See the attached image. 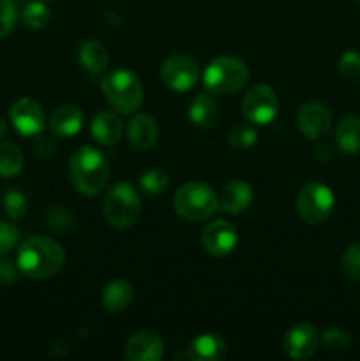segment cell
Returning <instances> with one entry per match:
<instances>
[{
	"label": "cell",
	"mask_w": 360,
	"mask_h": 361,
	"mask_svg": "<svg viewBox=\"0 0 360 361\" xmlns=\"http://www.w3.org/2000/svg\"><path fill=\"white\" fill-rule=\"evenodd\" d=\"M66 263V252L56 240L32 236L18 249V268L28 279H49L59 274Z\"/></svg>",
	"instance_id": "1"
},
{
	"label": "cell",
	"mask_w": 360,
	"mask_h": 361,
	"mask_svg": "<svg viewBox=\"0 0 360 361\" xmlns=\"http://www.w3.org/2000/svg\"><path fill=\"white\" fill-rule=\"evenodd\" d=\"M253 203V187L244 180H232L226 183L219 196V208L228 215L244 214Z\"/></svg>",
	"instance_id": "15"
},
{
	"label": "cell",
	"mask_w": 360,
	"mask_h": 361,
	"mask_svg": "<svg viewBox=\"0 0 360 361\" xmlns=\"http://www.w3.org/2000/svg\"><path fill=\"white\" fill-rule=\"evenodd\" d=\"M339 73L352 83L360 81V53L353 51V49L346 51L339 60Z\"/></svg>",
	"instance_id": "30"
},
{
	"label": "cell",
	"mask_w": 360,
	"mask_h": 361,
	"mask_svg": "<svg viewBox=\"0 0 360 361\" xmlns=\"http://www.w3.org/2000/svg\"><path fill=\"white\" fill-rule=\"evenodd\" d=\"M173 207L179 217L187 222H203L219 210V197L212 187L201 182H189L176 190Z\"/></svg>",
	"instance_id": "4"
},
{
	"label": "cell",
	"mask_w": 360,
	"mask_h": 361,
	"mask_svg": "<svg viewBox=\"0 0 360 361\" xmlns=\"http://www.w3.org/2000/svg\"><path fill=\"white\" fill-rule=\"evenodd\" d=\"M341 270L349 281H360V243H353L346 249L341 259Z\"/></svg>",
	"instance_id": "28"
},
{
	"label": "cell",
	"mask_w": 360,
	"mask_h": 361,
	"mask_svg": "<svg viewBox=\"0 0 360 361\" xmlns=\"http://www.w3.org/2000/svg\"><path fill=\"white\" fill-rule=\"evenodd\" d=\"M335 197L330 187L321 182H309L296 196V210L307 224H321L332 215Z\"/></svg>",
	"instance_id": "7"
},
{
	"label": "cell",
	"mask_w": 360,
	"mask_h": 361,
	"mask_svg": "<svg viewBox=\"0 0 360 361\" xmlns=\"http://www.w3.org/2000/svg\"><path fill=\"white\" fill-rule=\"evenodd\" d=\"M164 355V342L155 331L143 330L134 334L126 345L127 361H159Z\"/></svg>",
	"instance_id": "14"
},
{
	"label": "cell",
	"mask_w": 360,
	"mask_h": 361,
	"mask_svg": "<svg viewBox=\"0 0 360 361\" xmlns=\"http://www.w3.org/2000/svg\"><path fill=\"white\" fill-rule=\"evenodd\" d=\"M21 20L28 28L39 30V28H44L49 23L52 11L48 9V6L42 0H34V2H28L25 6L23 13H21Z\"/></svg>",
	"instance_id": "25"
},
{
	"label": "cell",
	"mask_w": 360,
	"mask_h": 361,
	"mask_svg": "<svg viewBox=\"0 0 360 361\" xmlns=\"http://www.w3.org/2000/svg\"><path fill=\"white\" fill-rule=\"evenodd\" d=\"M101 90L119 113L131 115L143 104V87L133 71L116 69L102 76Z\"/></svg>",
	"instance_id": "3"
},
{
	"label": "cell",
	"mask_w": 360,
	"mask_h": 361,
	"mask_svg": "<svg viewBox=\"0 0 360 361\" xmlns=\"http://www.w3.org/2000/svg\"><path fill=\"white\" fill-rule=\"evenodd\" d=\"M198 63L187 55H172L162 62L161 80L175 92H187L198 83Z\"/></svg>",
	"instance_id": "9"
},
{
	"label": "cell",
	"mask_w": 360,
	"mask_h": 361,
	"mask_svg": "<svg viewBox=\"0 0 360 361\" xmlns=\"http://www.w3.org/2000/svg\"><path fill=\"white\" fill-rule=\"evenodd\" d=\"M102 212L108 224L113 228L124 229L133 226L141 212V201L136 189L127 182L115 183L106 194Z\"/></svg>",
	"instance_id": "6"
},
{
	"label": "cell",
	"mask_w": 360,
	"mask_h": 361,
	"mask_svg": "<svg viewBox=\"0 0 360 361\" xmlns=\"http://www.w3.org/2000/svg\"><path fill=\"white\" fill-rule=\"evenodd\" d=\"M201 245L208 254L215 257L229 256L239 245V233L228 221L217 219V221L208 222L203 228Z\"/></svg>",
	"instance_id": "10"
},
{
	"label": "cell",
	"mask_w": 360,
	"mask_h": 361,
	"mask_svg": "<svg viewBox=\"0 0 360 361\" xmlns=\"http://www.w3.org/2000/svg\"><path fill=\"white\" fill-rule=\"evenodd\" d=\"M296 126L300 133L309 140H320L327 136L332 127V113L321 102H306L296 111Z\"/></svg>",
	"instance_id": "13"
},
{
	"label": "cell",
	"mask_w": 360,
	"mask_h": 361,
	"mask_svg": "<svg viewBox=\"0 0 360 361\" xmlns=\"http://www.w3.org/2000/svg\"><path fill=\"white\" fill-rule=\"evenodd\" d=\"M23 152L20 150V147L9 141L0 143V176L4 178L16 176L23 169Z\"/></svg>",
	"instance_id": "24"
},
{
	"label": "cell",
	"mask_w": 360,
	"mask_h": 361,
	"mask_svg": "<svg viewBox=\"0 0 360 361\" xmlns=\"http://www.w3.org/2000/svg\"><path fill=\"white\" fill-rule=\"evenodd\" d=\"M249 80V69L235 56H217L207 66L203 83L208 92L217 95H232L242 90Z\"/></svg>",
	"instance_id": "5"
},
{
	"label": "cell",
	"mask_w": 360,
	"mask_h": 361,
	"mask_svg": "<svg viewBox=\"0 0 360 361\" xmlns=\"http://www.w3.org/2000/svg\"><path fill=\"white\" fill-rule=\"evenodd\" d=\"M46 224L53 229H59V231H66L71 226L74 224V217L66 210H60V208H52L46 214Z\"/></svg>",
	"instance_id": "34"
},
{
	"label": "cell",
	"mask_w": 360,
	"mask_h": 361,
	"mask_svg": "<svg viewBox=\"0 0 360 361\" xmlns=\"http://www.w3.org/2000/svg\"><path fill=\"white\" fill-rule=\"evenodd\" d=\"M159 127L155 120L148 115H136L127 126V140L136 150L147 152L157 143Z\"/></svg>",
	"instance_id": "16"
},
{
	"label": "cell",
	"mask_w": 360,
	"mask_h": 361,
	"mask_svg": "<svg viewBox=\"0 0 360 361\" xmlns=\"http://www.w3.org/2000/svg\"><path fill=\"white\" fill-rule=\"evenodd\" d=\"M2 207L4 212L7 214V217L13 219V221H20V219L27 214V196H25L23 190L18 189V187H11V189H7L6 194L2 196Z\"/></svg>",
	"instance_id": "26"
},
{
	"label": "cell",
	"mask_w": 360,
	"mask_h": 361,
	"mask_svg": "<svg viewBox=\"0 0 360 361\" xmlns=\"http://www.w3.org/2000/svg\"><path fill=\"white\" fill-rule=\"evenodd\" d=\"M42 2H53V0H42Z\"/></svg>",
	"instance_id": "37"
},
{
	"label": "cell",
	"mask_w": 360,
	"mask_h": 361,
	"mask_svg": "<svg viewBox=\"0 0 360 361\" xmlns=\"http://www.w3.org/2000/svg\"><path fill=\"white\" fill-rule=\"evenodd\" d=\"M168 173L162 171L159 168L147 169L143 175L140 176V187L145 194L148 196H159V194L164 192V189H168Z\"/></svg>",
	"instance_id": "27"
},
{
	"label": "cell",
	"mask_w": 360,
	"mask_h": 361,
	"mask_svg": "<svg viewBox=\"0 0 360 361\" xmlns=\"http://www.w3.org/2000/svg\"><path fill=\"white\" fill-rule=\"evenodd\" d=\"M134 298L133 288L126 281H112L104 286L101 293V303L108 312H122L131 305Z\"/></svg>",
	"instance_id": "22"
},
{
	"label": "cell",
	"mask_w": 360,
	"mask_h": 361,
	"mask_svg": "<svg viewBox=\"0 0 360 361\" xmlns=\"http://www.w3.org/2000/svg\"><path fill=\"white\" fill-rule=\"evenodd\" d=\"M92 137L102 147H113L120 141L124 133L122 120L113 111H101L92 120Z\"/></svg>",
	"instance_id": "19"
},
{
	"label": "cell",
	"mask_w": 360,
	"mask_h": 361,
	"mask_svg": "<svg viewBox=\"0 0 360 361\" xmlns=\"http://www.w3.org/2000/svg\"><path fill=\"white\" fill-rule=\"evenodd\" d=\"M18 274H21L18 264H14L13 261L4 259L0 261V284L9 286L14 284L18 281Z\"/></svg>",
	"instance_id": "35"
},
{
	"label": "cell",
	"mask_w": 360,
	"mask_h": 361,
	"mask_svg": "<svg viewBox=\"0 0 360 361\" xmlns=\"http://www.w3.org/2000/svg\"><path fill=\"white\" fill-rule=\"evenodd\" d=\"M325 349L330 353H344L349 348V337L341 328H328L321 337Z\"/></svg>",
	"instance_id": "31"
},
{
	"label": "cell",
	"mask_w": 360,
	"mask_h": 361,
	"mask_svg": "<svg viewBox=\"0 0 360 361\" xmlns=\"http://www.w3.org/2000/svg\"><path fill=\"white\" fill-rule=\"evenodd\" d=\"M11 123L21 136H37L44 129V109L34 99H18L11 106Z\"/></svg>",
	"instance_id": "11"
},
{
	"label": "cell",
	"mask_w": 360,
	"mask_h": 361,
	"mask_svg": "<svg viewBox=\"0 0 360 361\" xmlns=\"http://www.w3.org/2000/svg\"><path fill=\"white\" fill-rule=\"evenodd\" d=\"M242 111L249 122L267 126L277 116L279 99L268 85H254L242 99Z\"/></svg>",
	"instance_id": "8"
},
{
	"label": "cell",
	"mask_w": 360,
	"mask_h": 361,
	"mask_svg": "<svg viewBox=\"0 0 360 361\" xmlns=\"http://www.w3.org/2000/svg\"><path fill=\"white\" fill-rule=\"evenodd\" d=\"M83 127V113L78 106L66 104L56 108L49 116V130L53 136L73 137Z\"/></svg>",
	"instance_id": "17"
},
{
	"label": "cell",
	"mask_w": 360,
	"mask_h": 361,
	"mask_svg": "<svg viewBox=\"0 0 360 361\" xmlns=\"http://www.w3.org/2000/svg\"><path fill=\"white\" fill-rule=\"evenodd\" d=\"M258 140L256 129H253L251 126H236L235 129H232L229 133L228 141L235 150H249L251 147H254Z\"/></svg>",
	"instance_id": "29"
},
{
	"label": "cell",
	"mask_w": 360,
	"mask_h": 361,
	"mask_svg": "<svg viewBox=\"0 0 360 361\" xmlns=\"http://www.w3.org/2000/svg\"><path fill=\"white\" fill-rule=\"evenodd\" d=\"M335 143L339 150L344 154H360V118L359 116H346L339 122L335 129Z\"/></svg>",
	"instance_id": "23"
},
{
	"label": "cell",
	"mask_w": 360,
	"mask_h": 361,
	"mask_svg": "<svg viewBox=\"0 0 360 361\" xmlns=\"http://www.w3.org/2000/svg\"><path fill=\"white\" fill-rule=\"evenodd\" d=\"M6 133H7V126H6V122H4V120L0 118V137L6 136Z\"/></svg>",
	"instance_id": "36"
},
{
	"label": "cell",
	"mask_w": 360,
	"mask_h": 361,
	"mask_svg": "<svg viewBox=\"0 0 360 361\" xmlns=\"http://www.w3.org/2000/svg\"><path fill=\"white\" fill-rule=\"evenodd\" d=\"M321 337L316 328L309 323H299L289 328L284 335V353L292 360H307L318 351Z\"/></svg>",
	"instance_id": "12"
},
{
	"label": "cell",
	"mask_w": 360,
	"mask_h": 361,
	"mask_svg": "<svg viewBox=\"0 0 360 361\" xmlns=\"http://www.w3.org/2000/svg\"><path fill=\"white\" fill-rule=\"evenodd\" d=\"M69 176L74 189L83 196H97L109 180V164L101 150L94 147L78 148L69 162Z\"/></svg>",
	"instance_id": "2"
},
{
	"label": "cell",
	"mask_w": 360,
	"mask_h": 361,
	"mask_svg": "<svg viewBox=\"0 0 360 361\" xmlns=\"http://www.w3.org/2000/svg\"><path fill=\"white\" fill-rule=\"evenodd\" d=\"M78 60H80L81 67L88 73V76L99 78L106 73L109 63V55L108 49L104 48V44L94 39H88L83 44L80 46V51H78Z\"/></svg>",
	"instance_id": "20"
},
{
	"label": "cell",
	"mask_w": 360,
	"mask_h": 361,
	"mask_svg": "<svg viewBox=\"0 0 360 361\" xmlns=\"http://www.w3.org/2000/svg\"><path fill=\"white\" fill-rule=\"evenodd\" d=\"M18 20V11L13 0H0V39L13 32Z\"/></svg>",
	"instance_id": "32"
},
{
	"label": "cell",
	"mask_w": 360,
	"mask_h": 361,
	"mask_svg": "<svg viewBox=\"0 0 360 361\" xmlns=\"http://www.w3.org/2000/svg\"><path fill=\"white\" fill-rule=\"evenodd\" d=\"M189 120L200 129H212L219 120V106L210 94H200L193 99Z\"/></svg>",
	"instance_id": "21"
},
{
	"label": "cell",
	"mask_w": 360,
	"mask_h": 361,
	"mask_svg": "<svg viewBox=\"0 0 360 361\" xmlns=\"http://www.w3.org/2000/svg\"><path fill=\"white\" fill-rule=\"evenodd\" d=\"M226 342L217 334H201L189 342L186 349L187 360L217 361L224 356Z\"/></svg>",
	"instance_id": "18"
},
{
	"label": "cell",
	"mask_w": 360,
	"mask_h": 361,
	"mask_svg": "<svg viewBox=\"0 0 360 361\" xmlns=\"http://www.w3.org/2000/svg\"><path fill=\"white\" fill-rule=\"evenodd\" d=\"M20 242V229L11 222L0 221V257L9 254Z\"/></svg>",
	"instance_id": "33"
}]
</instances>
